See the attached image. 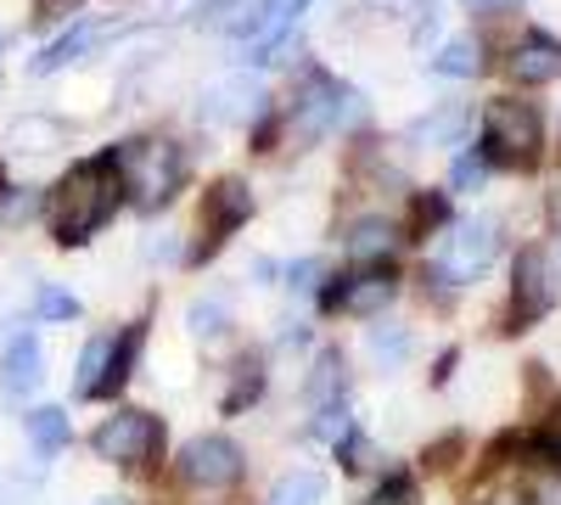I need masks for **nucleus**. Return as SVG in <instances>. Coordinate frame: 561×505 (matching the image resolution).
Wrapping results in <instances>:
<instances>
[{
	"label": "nucleus",
	"instance_id": "20",
	"mask_svg": "<svg viewBox=\"0 0 561 505\" xmlns=\"http://www.w3.org/2000/svg\"><path fill=\"white\" fill-rule=\"evenodd\" d=\"M28 438L39 444V455H57L68 444V416H62V410H51V404L34 410V416H28Z\"/></svg>",
	"mask_w": 561,
	"mask_h": 505
},
{
	"label": "nucleus",
	"instance_id": "26",
	"mask_svg": "<svg viewBox=\"0 0 561 505\" xmlns=\"http://www.w3.org/2000/svg\"><path fill=\"white\" fill-rule=\"evenodd\" d=\"M370 354H377V359H399L404 354V332H370Z\"/></svg>",
	"mask_w": 561,
	"mask_h": 505
},
{
	"label": "nucleus",
	"instance_id": "34",
	"mask_svg": "<svg viewBox=\"0 0 561 505\" xmlns=\"http://www.w3.org/2000/svg\"><path fill=\"white\" fill-rule=\"evenodd\" d=\"M96 505H124V500H96Z\"/></svg>",
	"mask_w": 561,
	"mask_h": 505
},
{
	"label": "nucleus",
	"instance_id": "29",
	"mask_svg": "<svg viewBox=\"0 0 561 505\" xmlns=\"http://www.w3.org/2000/svg\"><path fill=\"white\" fill-rule=\"evenodd\" d=\"M192 332H197V337H214V332H219V309H214V303H208V309H203V303L192 309Z\"/></svg>",
	"mask_w": 561,
	"mask_h": 505
},
{
	"label": "nucleus",
	"instance_id": "31",
	"mask_svg": "<svg viewBox=\"0 0 561 505\" xmlns=\"http://www.w3.org/2000/svg\"><path fill=\"white\" fill-rule=\"evenodd\" d=\"M415 219H421V225H438V219H444V203H438V197H427V203H415Z\"/></svg>",
	"mask_w": 561,
	"mask_h": 505
},
{
	"label": "nucleus",
	"instance_id": "32",
	"mask_svg": "<svg viewBox=\"0 0 561 505\" xmlns=\"http://www.w3.org/2000/svg\"><path fill=\"white\" fill-rule=\"evenodd\" d=\"M147 259H174V237H169V231L152 237V242H147Z\"/></svg>",
	"mask_w": 561,
	"mask_h": 505
},
{
	"label": "nucleus",
	"instance_id": "13",
	"mask_svg": "<svg viewBox=\"0 0 561 505\" xmlns=\"http://www.w3.org/2000/svg\"><path fill=\"white\" fill-rule=\"evenodd\" d=\"M561 73V45L556 39H523L517 51H511V79H523V84H545Z\"/></svg>",
	"mask_w": 561,
	"mask_h": 505
},
{
	"label": "nucleus",
	"instance_id": "18",
	"mask_svg": "<svg viewBox=\"0 0 561 505\" xmlns=\"http://www.w3.org/2000/svg\"><path fill=\"white\" fill-rule=\"evenodd\" d=\"M393 253V231L382 219H359L354 231H348V259H359V264H377V259H388Z\"/></svg>",
	"mask_w": 561,
	"mask_h": 505
},
{
	"label": "nucleus",
	"instance_id": "15",
	"mask_svg": "<svg viewBox=\"0 0 561 505\" xmlns=\"http://www.w3.org/2000/svg\"><path fill=\"white\" fill-rule=\"evenodd\" d=\"M466 124H472V107L449 102V107H438L433 118H421V124H415L410 135H415V147H460Z\"/></svg>",
	"mask_w": 561,
	"mask_h": 505
},
{
	"label": "nucleus",
	"instance_id": "30",
	"mask_svg": "<svg viewBox=\"0 0 561 505\" xmlns=\"http://www.w3.org/2000/svg\"><path fill=\"white\" fill-rule=\"evenodd\" d=\"M314 275H320V264H314V259H304V264H293V275H287V282H293L298 292H309V287H314Z\"/></svg>",
	"mask_w": 561,
	"mask_h": 505
},
{
	"label": "nucleus",
	"instance_id": "11",
	"mask_svg": "<svg viewBox=\"0 0 561 505\" xmlns=\"http://www.w3.org/2000/svg\"><path fill=\"white\" fill-rule=\"evenodd\" d=\"M259 102H264L259 79H225L214 96L203 102V113H208L214 124H248V118L259 113Z\"/></svg>",
	"mask_w": 561,
	"mask_h": 505
},
{
	"label": "nucleus",
	"instance_id": "19",
	"mask_svg": "<svg viewBox=\"0 0 561 505\" xmlns=\"http://www.w3.org/2000/svg\"><path fill=\"white\" fill-rule=\"evenodd\" d=\"M107 359H113V337H90L84 343V354H79V393L84 399H96L102 393V382H107Z\"/></svg>",
	"mask_w": 561,
	"mask_h": 505
},
{
	"label": "nucleus",
	"instance_id": "1",
	"mask_svg": "<svg viewBox=\"0 0 561 505\" xmlns=\"http://www.w3.org/2000/svg\"><path fill=\"white\" fill-rule=\"evenodd\" d=\"M118 197H124V186H118L113 158H90V163H79V169L62 180V186L51 192V231H57V242H62V248L90 242V237H96L102 225L113 219Z\"/></svg>",
	"mask_w": 561,
	"mask_h": 505
},
{
	"label": "nucleus",
	"instance_id": "17",
	"mask_svg": "<svg viewBox=\"0 0 561 505\" xmlns=\"http://www.w3.org/2000/svg\"><path fill=\"white\" fill-rule=\"evenodd\" d=\"M96 34H102L96 23H73L62 39H51V45H45V51L34 57V73H57V68H68V62H73V57H79V51H84V45L96 39Z\"/></svg>",
	"mask_w": 561,
	"mask_h": 505
},
{
	"label": "nucleus",
	"instance_id": "12",
	"mask_svg": "<svg viewBox=\"0 0 561 505\" xmlns=\"http://www.w3.org/2000/svg\"><path fill=\"white\" fill-rule=\"evenodd\" d=\"M39 337L34 332H18L7 343V371H0V382H7V393H34L39 388Z\"/></svg>",
	"mask_w": 561,
	"mask_h": 505
},
{
	"label": "nucleus",
	"instance_id": "24",
	"mask_svg": "<svg viewBox=\"0 0 561 505\" xmlns=\"http://www.w3.org/2000/svg\"><path fill=\"white\" fill-rule=\"evenodd\" d=\"M489 180V158L483 152H460L455 169H449V192H478Z\"/></svg>",
	"mask_w": 561,
	"mask_h": 505
},
{
	"label": "nucleus",
	"instance_id": "35",
	"mask_svg": "<svg viewBox=\"0 0 561 505\" xmlns=\"http://www.w3.org/2000/svg\"><path fill=\"white\" fill-rule=\"evenodd\" d=\"M382 7H393V0H382Z\"/></svg>",
	"mask_w": 561,
	"mask_h": 505
},
{
	"label": "nucleus",
	"instance_id": "5",
	"mask_svg": "<svg viewBox=\"0 0 561 505\" xmlns=\"http://www.w3.org/2000/svg\"><path fill=\"white\" fill-rule=\"evenodd\" d=\"M556 298H561L556 259L545 248H523L517 253V275H511V326H528V320L550 314Z\"/></svg>",
	"mask_w": 561,
	"mask_h": 505
},
{
	"label": "nucleus",
	"instance_id": "14",
	"mask_svg": "<svg viewBox=\"0 0 561 505\" xmlns=\"http://www.w3.org/2000/svg\"><path fill=\"white\" fill-rule=\"evenodd\" d=\"M309 7V0H264V12H259V28H253V62H270V51L280 45V34L293 28V18Z\"/></svg>",
	"mask_w": 561,
	"mask_h": 505
},
{
	"label": "nucleus",
	"instance_id": "21",
	"mask_svg": "<svg viewBox=\"0 0 561 505\" xmlns=\"http://www.w3.org/2000/svg\"><path fill=\"white\" fill-rule=\"evenodd\" d=\"M433 68L449 73V79H472V73H478V45H472V39H449L444 51L433 57Z\"/></svg>",
	"mask_w": 561,
	"mask_h": 505
},
{
	"label": "nucleus",
	"instance_id": "22",
	"mask_svg": "<svg viewBox=\"0 0 561 505\" xmlns=\"http://www.w3.org/2000/svg\"><path fill=\"white\" fill-rule=\"evenodd\" d=\"M12 141L28 147V152H51V147L62 141V129H57L51 118H23V124L12 129Z\"/></svg>",
	"mask_w": 561,
	"mask_h": 505
},
{
	"label": "nucleus",
	"instance_id": "2",
	"mask_svg": "<svg viewBox=\"0 0 561 505\" xmlns=\"http://www.w3.org/2000/svg\"><path fill=\"white\" fill-rule=\"evenodd\" d=\"M113 169H118V186L129 192V203L147 208V214L163 208L185 180V163H180L174 141H124L113 152Z\"/></svg>",
	"mask_w": 561,
	"mask_h": 505
},
{
	"label": "nucleus",
	"instance_id": "6",
	"mask_svg": "<svg viewBox=\"0 0 561 505\" xmlns=\"http://www.w3.org/2000/svg\"><path fill=\"white\" fill-rule=\"evenodd\" d=\"M158 444H163V427L147 416V410H118L113 422L96 427V455L102 461H118V467H140Z\"/></svg>",
	"mask_w": 561,
	"mask_h": 505
},
{
	"label": "nucleus",
	"instance_id": "23",
	"mask_svg": "<svg viewBox=\"0 0 561 505\" xmlns=\"http://www.w3.org/2000/svg\"><path fill=\"white\" fill-rule=\"evenodd\" d=\"M135 348H140V326H129V332L113 343V359H107V382H102V393H107V388H124L129 365H135Z\"/></svg>",
	"mask_w": 561,
	"mask_h": 505
},
{
	"label": "nucleus",
	"instance_id": "7",
	"mask_svg": "<svg viewBox=\"0 0 561 505\" xmlns=\"http://www.w3.org/2000/svg\"><path fill=\"white\" fill-rule=\"evenodd\" d=\"M180 472H185V483H197V489H230L242 478V449L230 444V438H192L185 444V455H180Z\"/></svg>",
	"mask_w": 561,
	"mask_h": 505
},
{
	"label": "nucleus",
	"instance_id": "4",
	"mask_svg": "<svg viewBox=\"0 0 561 505\" xmlns=\"http://www.w3.org/2000/svg\"><path fill=\"white\" fill-rule=\"evenodd\" d=\"M494 253H500V219L494 214H478V219H460L455 231L444 237V248H438V275L449 287H460V282H478V275L494 264Z\"/></svg>",
	"mask_w": 561,
	"mask_h": 505
},
{
	"label": "nucleus",
	"instance_id": "27",
	"mask_svg": "<svg viewBox=\"0 0 561 505\" xmlns=\"http://www.w3.org/2000/svg\"><path fill=\"white\" fill-rule=\"evenodd\" d=\"M478 505H523V489H517V483H511V489L483 483V489H478Z\"/></svg>",
	"mask_w": 561,
	"mask_h": 505
},
{
	"label": "nucleus",
	"instance_id": "16",
	"mask_svg": "<svg viewBox=\"0 0 561 505\" xmlns=\"http://www.w3.org/2000/svg\"><path fill=\"white\" fill-rule=\"evenodd\" d=\"M325 500V478L298 467V472H280L275 489H270V505H320Z\"/></svg>",
	"mask_w": 561,
	"mask_h": 505
},
{
	"label": "nucleus",
	"instance_id": "25",
	"mask_svg": "<svg viewBox=\"0 0 561 505\" xmlns=\"http://www.w3.org/2000/svg\"><path fill=\"white\" fill-rule=\"evenodd\" d=\"M39 314L45 320H73L79 314V298L62 292V287H39Z\"/></svg>",
	"mask_w": 561,
	"mask_h": 505
},
{
	"label": "nucleus",
	"instance_id": "3",
	"mask_svg": "<svg viewBox=\"0 0 561 505\" xmlns=\"http://www.w3.org/2000/svg\"><path fill=\"white\" fill-rule=\"evenodd\" d=\"M483 158L489 163H511V169H534L539 163V113L528 102H489Z\"/></svg>",
	"mask_w": 561,
	"mask_h": 505
},
{
	"label": "nucleus",
	"instance_id": "28",
	"mask_svg": "<svg viewBox=\"0 0 561 505\" xmlns=\"http://www.w3.org/2000/svg\"><path fill=\"white\" fill-rule=\"evenodd\" d=\"M370 505H415V494H410V483H382L370 494Z\"/></svg>",
	"mask_w": 561,
	"mask_h": 505
},
{
	"label": "nucleus",
	"instance_id": "33",
	"mask_svg": "<svg viewBox=\"0 0 561 505\" xmlns=\"http://www.w3.org/2000/svg\"><path fill=\"white\" fill-rule=\"evenodd\" d=\"M466 7H478V12H483V7H505V0H466Z\"/></svg>",
	"mask_w": 561,
	"mask_h": 505
},
{
	"label": "nucleus",
	"instance_id": "10",
	"mask_svg": "<svg viewBox=\"0 0 561 505\" xmlns=\"http://www.w3.org/2000/svg\"><path fill=\"white\" fill-rule=\"evenodd\" d=\"M388 298H393V275L388 269H354V275H343V282L325 292V303H332L337 314H377Z\"/></svg>",
	"mask_w": 561,
	"mask_h": 505
},
{
	"label": "nucleus",
	"instance_id": "9",
	"mask_svg": "<svg viewBox=\"0 0 561 505\" xmlns=\"http://www.w3.org/2000/svg\"><path fill=\"white\" fill-rule=\"evenodd\" d=\"M248 214H253V192L242 186V180H219V186L208 192V203H203V253H214Z\"/></svg>",
	"mask_w": 561,
	"mask_h": 505
},
{
	"label": "nucleus",
	"instance_id": "8",
	"mask_svg": "<svg viewBox=\"0 0 561 505\" xmlns=\"http://www.w3.org/2000/svg\"><path fill=\"white\" fill-rule=\"evenodd\" d=\"M354 113H359V107H354V90H343L337 79L314 73V79L304 84V96H298V135H304V141H314V135L337 129V124L354 118Z\"/></svg>",
	"mask_w": 561,
	"mask_h": 505
}]
</instances>
